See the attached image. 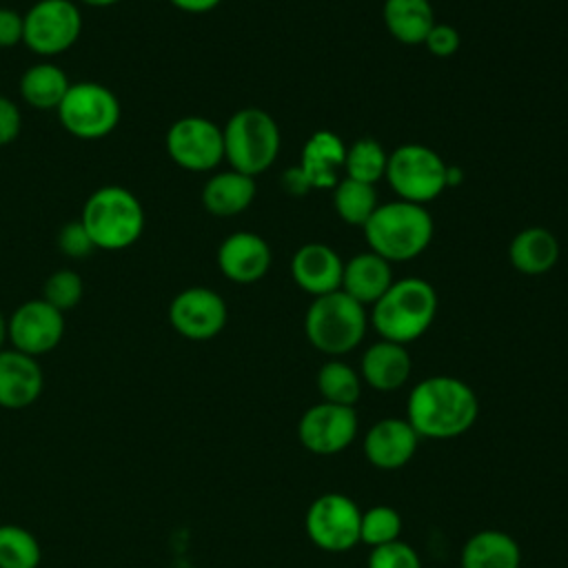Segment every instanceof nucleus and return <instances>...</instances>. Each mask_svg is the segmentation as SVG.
<instances>
[{
	"instance_id": "aec40b11",
	"label": "nucleus",
	"mask_w": 568,
	"mask_h": 568,
	"mask_svg": "<svg viewBox=\"0 0 568 568\" xmlns=\"http://www.w3.org/2000/svg\"><path fill=\"white\" fill-rule=\"evenodd\" d=\"M346 144L333 131H315L302 146L300 171L311 189H333L344 175Z\"/></svg>"
},
{
	"instance_id": "9d476101",
	"label": "nucleus",
	"mask_w": 568,
	"mask_h": 568,
	"mask_svg": "<svg viewBox=\"0 0 568 568\" xmlns=\"http://www.w3.org/2000/svg\"><path fill=\"white\" fill-rule=\"evenodd\" d=\"M359 506L344 493H324L304 515L308 539L326 552H346L359 544Z\"/></svg>"
},
{
	"instance_id": "423d86ee",
	"label": "nucleus",
	"mask_w": 568,
	"mask_h": 568,
	"mask_svg": "<svg viewBox=\"0 0 568 568\" xmlns=\"http://www.w3.org/2000/svg\"><path fill=\"white\" fill-rule=\"evenodd\" d=\"M222 138L229 166L251 178L268 171L282 146V133L275 118L257 106L235 111L222 126Z\"/></svg>"
},
{
	"instance_id": "2f4dec72",
	"label": "nucleus",
	"mask_w": 568,
	"mask_h": 568,
	"mask_svg": "<svg viewBox=\"0 0 568 568\" xmlns=\"http://www.w3.org/2000/svg\"><path fill=\"white\" fill-rule=\"evenodd\" d=\"M84 295V282L73 268L53 271L42 286V300H47L58 311L67 313L80 304Z\"/></svg>"
},
{
	"instance_id": "2eb2a0df",
	"label": "nucleus",
	"mask_w": 568,
	"mask_h": 568,
	"mask_svg": "<svg viewBox=\"0 0 568 568\" xmlns=\"http://www.w3.org/2000/svg\"><path fill=\"white\" fill-rule=\"evenodd\" d=\"M419 435L406 417H384L371 424L364 435V455L379 470H397L417 453Z\"/></svg>"
},
{
	"instance_id": "c85d7f7f",
	"label": "nucleus",
	"mask_w": 568,
	"mask_h": 568,
	"mask_svg": "<svg viewBox=\"0 0 568 568\" xmlns=\"http://www.w3.org/2000/svg\"><path fill=\"white\" fill-rule=\"evenodd\" d=\"M386 149L375 138H359L351 146H346L344 178L375 186L386 175Z\"/></svg>"
},
{
	"instance_id": "a878e982",
	"label": "nucleus",
	"mask_w": 568,
	"mask_h": 568,
	"mask_svg": "<svg viewBox=\"0 0 568 568\" xmlns=\"http://www.w3.org/2000/svg\"><path fill=\"white\" fill-rule=\"evenodd\" d=\"M69 87L71 80L64 69L53 62H36L20 78V98L38 111H51L58 109Z\"/></svg>"
},
{
	"instance_id": "393cba45",
	"label": "nucleus",
	"mask_w": 568,
	"mask_h": 568,
	"mask_svg": "<svg viewBox=\"0 0 568 568\" xmlns=\"http://www.w3.org/2000/svg\"><path fill=\"white\" fill-rule=\"evenodd\" d=\"M382 18L388 33L402 44H424L433 29L435 11L430 0H384Z\"/></svg>"
},
{
	"instance_id": "4468645a",
	"label": "nucleus",
	"mask_w": 568,
	"mask_h": 568,
	"mask_svg": "<svg viewBox=\"0 0 568 568\" xmlns=\"http://www.w3.org/2000/svg\"><path fill=\"white\" fill-rule=\"evenodd\" d=\"M7 331L11 348L38 357L62 342L64 313L42 297L27 300L7 317Z\"/></svg>"
},
{
	"instance_id": "473e14b6",
	"label": "nucleus",
	"mask_w": 568,
	"mask_h": 568,
	"mask_svg": "<svg viewBox=\"0 0 568 568\" xmlns=\"http://www.w3.org/2000/svg\"><path fill=\"white\" fill-rule=\"evenodd\" d=\"M366 568H422V559L410 544L395 539L390 544L371 548Z\"/></svg>"
},
{
	"instance_id": "6ab92c4d",
	"label": "nucleus",
	"mask_w": 568,
	"mask_h": 568,
	"mask_svg": "<svg viewBox=\"0 0 568 568\" xmlns=\"http://www.w3.org/2000/svg\"><path fill=\"white\" fill-rule=\"evenodd\" d=\"M410 368H413V362L404 344H397L390 339H377L362 355L359 377L373 390L393 393L408 382Z\"/></svg>"
},
{
	"instance_id": "b1692460",
	"label": "nucleus",
	"mask_w": 568,
	"mask_h": 568,
	"mask_svg": "<svg viewBox=\"0 0 568 568\" xmlns=\"http://www.w3.org/2000/svg\"><path fill=\"white\" fill-rule=\"evenodd\" d=\"M559 240L544 226L519 231L508 246V260L521 275H544L559 262Z\"/></svg>"
},
{
	"instance_id": "0eeeda50",
	"label": "nucleus",
	"mask_w": 568,
	"mask_h": 568,
	"mask_svg": "<svg viewBox=\"0 0 568 568\" xmlns=\"http://www.w3.org/2000/svg\"><path fill=\"white\" fill-rule=\"evenodd\" d=\"M397 200L426 204L448 186V166L442 155L426 144L408 142L388 153L386 175Z\"/></svg>"
},
{
	"instance_id": "9b49d317",
	"label": "nucleus",
	"mask_w": 568,
	"mask_h": 568,
	"mask_svg": "<svg viewBox=\"0 0 568 568\" xmlns=\"http://www.w3.org/2000/svg\"><path fill=\"white\" fill-rule=\"evenodd\" d=\"M169 158L184 171L206 173L224 160L222 126L204 115L178 118L164 138Z\"/></svg>"
},
{
	"instance_id": "bb28decb",
	"label": "nucleus",
	"mask_w": 568,
	"mask_h": 568,
	"mask_svg": "<svg viewBox=\"0 0 568 568\" xmlns=\"http://www.w3.org/2000/svg\"><path fill=\"white\" fill-rule=\"evenodd\" d=\"M317 390L322 402L339 404V406H355L362 395V377L351 364L342 362L339 357H331L317 371Z\"/></svg>"
},
{
	"instance_id": "a211bd4d",
	"label": "nucleus",
	"mask_w": 568,
	"mask_h": 568,
	"mask_svg": "<svg viewBox=\"0 0 568 568\" xmlns=\"http://www.w3.org/2000/svg\"><path fill=\"white\" fill-rule=\"evenodd\" d=\"M44 388V375L36 357L16 348L0 351V408L31 406Z\"/></svg>"
},
{
	"instance_id": "ea45409f",
	"label": "nucleus",
	"mask_w": 568,
	"mask_h": 568,
	"mask_svg": "<svg viewBox=\"0 0 568 568\" xmlns=\"http://www.w3.org/2000/svg\"><path fill=\"white\" fill-rule=\"evenodd\" d=\"M4 342H9V331H7V317L0 311V351L4 348Z\"/></svg>"
},
{
	"instance_id": "412c9836",
	"label": "nucleus",
	"mask_w": 568,
	"mask_h": 568,
	"mask_svg": "<svg viewBox=\"0 0 568 568\" xmlns=\"http://www.w3.org/2000/svg\"><path fill=\"white\" fill-rule=\"evenodd\" d=\"M390 284H393L390 262H386L373 251L355 253L348 262H344L339 288L362 306H373L388 291Z\"/></svg>"
},
{
	"instance_id": "4c0bfd02",
	"label": "nucleus",
	"mask_w": 568,
	"mask_h": 568,
	"mask_svg": "<svg viewBox=\"0 0 568 568\" xmlns=\"http://www.w3.org/2000/svg\"><path fill=\"white\" fill-rule=\"evenodd\" d=\"M175 9L184 11V13H209L213 11L222 0H169Z\"/></svg>"
},
{
	"instance_id": "5701e85b",
	"label": "nucleus",
	"mask_w": 568,
	"mask_h": 568,
	"mask_svg": "<svg viewBox=\"0 0 568 568\" xmlns=\"http://www.w3.org/2000/svg\"><path fill=\"white\" fill-rule=\"evenodd\" d=\"M462 568H519L521 550L513 535L497 528L477 530L459 552Z\"/></svg>"
},
{
	"instance_id": "ddd939ff",
	"label": "nucleus",
	"mask_w": 568,
	"mask_h": 568,
	"mask_svg": "<svg viewBox=\"0 0 568 568\" xmlns=\"http://www.w3.org/2000/svg\"><path fill=\"white\" fill-rule=\"evenodd\" d=\"M229 320L224 297L209 286H189L169 304V324L191 342H206L222 333Z\"/></svg>"
},
{
	"instance_id": "1a4fd4ad",
	"label": "nucleus",
	"mask_w": 568,
	"mask_h": 568,
	"mask_svg": "<svg viewBox=\"0 0 568 568\" xmlns=\"http://www.w3.org/2000/svg\"><path fill=\"white\" fill-rule=\"evenodd\" d=\"M22 22V44L40 58L69 51L82 33V11L75 0H38L27 9Z\"/></svg>"
},
{
	"instance_id": "4be33fe9",
	"label": "nucleus",
	"mask_w": 568,
	"mask_h": 568,
	"mask_svg": "<svg viewBox=\"0 0 568 568\" xmlns=\"http://www.w3.org/2000/svg\"><path fill=\"white\" fill-rule=\"evenodd\" d=\"M255 178L235 169L213 173L202 189V206L217 217H233L244 213L255 200Z\"/></svg>"
},
{
	"instance_id": "e433bc0d",
	"label": "nucleus",
	"mask_w": 568,
	"mask_h": 568,
	"mask_svg": "<svg viewBox=\"0 0 568 568\" xmlns=\"http://www.w3.org/2000/svg\"><path fill=\"white\" fill-rule=\"evenodd\" d=\"M22 13L11 7H0V49H13L22 44Z\"/></svg>"
},
{
	"instance_id": "7ed1b4c3",
	"label": "nucleus",
	"mask_w": 568,
	"mask_h": 568,
	"mask_svg": "<svg viewBox=\"0 0 568 568\" xmlns=\"http://www.w3.org/2000/svg\"><path fill=\"white\" fill-rule=\"evenodd\" d=\"M362 231L368 251L393 264L422 255L433 240L435 224L424 204L393 200L379 204Z\"/></svg>"
},
{
	"instance_id": "f8f14e48",
	"label": "nucleus",
	"mask_w": 568,
	"mask_h": 568,
	"mask_svg": "<svg viewBox=\"0 0 568 568\" xmlns=\"http://www.w3.org/2000/svg\"><path fill=\"white\" fill-rule=\"evenodd\" d=\"M355 406L320 402L306 408L297 422V439L313 455H337L357 437Z\"/></svg>"
},
{
	"instance_id": "7c9ffc66",
	"label": "nucleus",
	"mask_w": 568,
	"mask_h": 568,
	"mask_svg": "<svg viewBox=\"0 0 568 568\" xmlns=\"http://www.w3.org/2000/svg\"><path fill=\"white\" fill-rule=\"evenodd\" d=\"M402 515L397 508L388 504H377L366 510H362L359 519V544H366L368 548L390 544L395 539H402Z\"/></svg>"
},
{
	"instance_id": "f3484780",
	"label": "nucleus",
	"mask_w": 568,
	"mask_h": 568,
	"mask_svg": "<svg viewBox=\"0 0 568 568\" xmlns=\"http://www.w3.org/2000/svg\"><path fill=\"white\" fill-rule=\"evenodd\" d=\"M342 271L344 262L337 251L322 242H306L291 257L293 282L311 297L339 291Z\"/></svg>"
},
{
	"instance_id": "6e6552de",
	"label": "nucleus",
	"mask_w": 568,
	"mask_h": 568,
	"mask_svg": "<svg viewBox=\"0 0 568 568\" xmlns=\"http://www.w3.org/2000/svg\"><path fill=\"white\" fill-rule=\"evenodd\" d=\"M55 111L62 129L78 140H102L115 131L122 118L118 95L93 80L71 82Z\"/></svg>"
},
{
	"instance_id": "c9c22d12",
	"label": "nucleus",
	"mask_w": 568,
	"mask_h": 568,
	"mask_svg": "<svg viewBox=\"0 0 568 568\" xmlns=\"http://www.w3.org/2000/svg\"><path fill=\"white\" fill-rule=\"evenodd\" d=\"M22 129V113L16 100L0 95V146L11 144Z\"/></svg>"
},
{
	"instance_id": "f704fd0d",
	"label": "nucleus",
	"mask_w": 568,
	"mask_h": 568,
	"mask_svg": "<svg viewBox=\"0 0 568 568\" xmlns=\"http://www.w3.org/2000/svg\"><path fill=\"white\" fill-rule=\"evenodd\" d=\"M459 42L462 40H459V33H457L455 27L444 24V22H435L433 29L428 31L426 40H424V47L435 58H448V55L457 53Z\"/></svg>"
},
{
	"instance_id": "f03ea898",
	"label": "nucleus",
	"mask_w": 568,
	"mask_h": 568,
	"mask_svg": "<svg viewBox=\"0 0 568 568\" xmlns=\"http://www.w3.org/2000/svg\"><path fill=\"white\" fill-rule=\"evenodd\" d=\"M437 291L422 277L393 282L388 291L371 306L368 322L379 339L410 344L419 339L437 315Z\"/></svg>"
},
{
	"instance_id": "dca6fc26",
	"label": "nucleus",
	"mask_w": 568,
	"mask_h": 568,
	"mask_svg": "<svg viewBox=\"0 0 568 568\" xmlns=\"http://www.w3.org/2000/svg\"><path fill=\"white\" fill-rule=\"evenodd\" d=\"M271 266L268 242L253 231H235L217 246V268L235 284L260 282Z\"/></svg>"
},
{
	"instance_id": "cd10ccee",
	"label": "nucleus",
	"mask_w": 568,
	"mask_h": 568,
	"mask_svg": "<svg viewBox=\"0 0 568 568\" xmlns=\"http://www.w3.org/2000/svg\"><path fill=\"white\" fill-rule=\"evenodd\" d=\"M333 206L342 222L362 229L379 206L377 191L373 184L342 178L333 186Z\"/></svg>"
},
{
	"instance_id": "58836bf2",
	"label": "nucleus",
	"mask_w": 568,
	"mask_h": 568,
	"mask_svg": "<svg viewBox=\"0 0 568 568\" xmlns=\"http://www.w3.org/2000/svg\"><path fill=\"white\" fill-rule=\"evenodd\" d=\"M80 4H87V7H93V9H106V7H113L118 4L120 0H75Z\"/></svg>"
},
{
	"instance_id": "f257e3e1",
	"label": "nucleus",
	"mask_w": 568,
	"mask_h": 568,
	"mask_svg": "<svg viewBox=\"0 0 568 568\" xmlns=\"http://www.w3.org/2000/svg\"><path fill=\"white\" fill-rule=\"evenodd\" d=\"M479 415L475 390L459 377L430 375L419 379L406 399V419L428 439H453L473 428Z\"/></svg>"
},
{
	"instance_id": "20e7f679",
	"label": "nucleus",
	"mask_w": 568,
	"mask_h": 568,
	"mask_svg": "<svg viewBox=\"0 0 568 568\" xmlns=\"http://www.w3.org/2000/svg\"><path fill=\"white\" fill-rule=\"evenodd\" d=\"M100 251H124L144 233V206L133 191L120 184L95 189L78 217Z\"/></svg>"
},
{
	"instance_id": "72a5a7b5",
	"label": "nucleus",
	"mask_w": 568,
	"mask_h": 568,
	"mask_svg": "<svg viewBox=\"0 0 568 568\" xmlns=\"http://www.w3.org/2000/svg\"><path fill=\"white\" fill-rule=\"evenodd\" d=\"M58 248L62 255H67L71 260H84L95 251V246L80 220H71L60 229Z\"/></svg>"
},
{
	"instance_id": "39448f33",
	"label": "nucleus",
	"mask_w": 568,
	"mask_h": 568,
	"mask_svg": "<svg viewBox=\"0 0 568 568\" xmlns=\"http://www.w3.org/2000/svg\"><path fill=\"white\" fill-rule=\"evenodd\" d=\"M366 306L355 302L342 288L313 297L304 315V335L313 348L339 357L357 348L366 335Z\"/></svg>"
},
{
	"instance_id": "c756f323",
	"label": "nucleus",
	"mask_w": 568,
	"mask_h": 568,
	"mask_svg": "<svg viewBox=\"0 0 568 568\" xmlns=\"http://www.w3.org/2000/svg\"><path fill=\"white\" fill-rule=\"evenodd\" d=\"M42 559L33 532L18 524L0 526V568H38Z\"/></svg>"
}]
</instances>
